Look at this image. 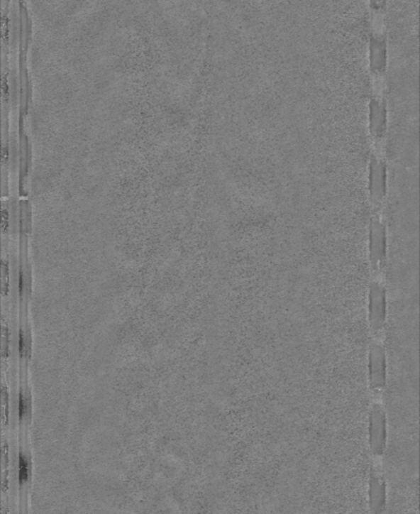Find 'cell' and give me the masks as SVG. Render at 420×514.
I'll list each match as a JSON object with an SVG mask.
<instances>
[{
	"instance_id": "obj_1",
	"label": "cell",
	"mask_w": 420,
	"mask_h": 514,
	"mask_svg": "<svg viewBox=\"0 0 420 514\" xmlns=\"http://www.w3.org/2000/svg\"><path fill=\"white\" fill-rule=\"evenodd\" d=\"M369 443L375 457H381L386 447V416L382 405L373 404L369 418Z\"/></svg>"
},
{
	"instance_id": "obj_7",
	"label": "cell",
	"mask_w": 420,
	"mask_h": 514,
	"mask_svg": "<svg viewBox=\"0 0 420 514\" xmlns=\"http://www.w3.org/2000/svg\"><path fill=\"white\" fill-rule=\"evenodd\" d=\"M18 479L23 484L28 479V462L23 455H21L18 462Z\"/></svg>"
},
{
	"instance_id": "obj_2",
	"label": "cell",
	"mask_w": 420,
	"mask_h": 514,
	"mask_svg": "<svg viewBox=\"0 0 420 514\" xmlns=\"http://www.w3.org/2000/svg\"><path fill=\"white\" fill-rule=\"evenodd\" d=\"M386 319L385 288L378 281L372 283L369 293V322L371 331L378 334L385 327Z\"/></svg>"
},
{
	"instance_id": "obj_4",
	"label": "cell",
	"mask_w": 420,
	"mask_h": 514,
	"mask_svg": "<svg viewBox=\"0 0 420 514\" xmlns=\"http://www.w3.org/2000/svg\"><path fill=\"white\" fill-rule=\"evenodd\" d=\"M369 499L371 513H381L385 508L386 484L380 467L375 466L371 472L369 482Z\"/></svg>"
},
{
	"instance_id": "obj_8",
	"label": "cell",
	"mask_w": 420,
	"mask_h": 514,
	"mask_svg": "<svg viewBox=\"0 0 420 514\" xmlns=\"http://www.w3.org/2000/svg\"><path fill=\"white\" fill-rule=\"evenodd\" d=\"M18 410H19V416L23 417L26 414V411H28V405H26V400L24 399L23 395H21V398H19V405H18Z\"/></svg>"
},
{
	"instance_id": "obj_6",
	"label": "cell",
	"mask_w": 420,
	"mask_h": 514,
	"mask_svg": "<svg viewBox=\"0 0 420 514\" xmlns=\"http://www.w3.org/2000/svg\"><path fill=\"white\" fill-rule=\"evenodd\" d=\"M385 163L373 156L370 170V192L371 197L377 203H380L385 195Z\"/></svg>"
},
{
	"instance_id": "obj_9",
	"label": "cell",
	"mask_w": 420,
	"mask_h": 514,
	"mask_svg": "<svg viewBox=\"0 0 420 514\" xmlns=\"http://www.w3.org/2000/svg\"><path fill=\"white\" fill-rule=\"evenodd\" d=\"M26 343L24 341V337L23 334H21V339H19V351H21V353H23V349L26 348Z\"/></svg>"
},
{
	"instance_id": "obj_5",
	"label": "cell",
	"mask_w": 420,
	"mask_h": 514,
	"mask_svg": "<svg viewBox=\"0 0 420 514\" xmlns=\"http://www.w3.org/2000/svg\"><path fill=\"white\" fill-rule=\"evenodd\" d=\"M385 228L378 218L371 222L370 256L373 266H380L385 257Z\"/></svg>"
},
{
	"instance_id": "obj_3",
	"label": "cell",
	"mask_w": 420,
	"mask_h": 514,
	"mask_svg": "<svg viewBox=\"0 0 420 514\" xmlns=\"http://www.w3.org/2000/svg\"><path fill=\"white\" fill-rule=\"evenodd\" d=\"M369 381L373 391H381L386 386V356L385 346L375 341L369 351Z\"/></svg>"
}]
</instances>
